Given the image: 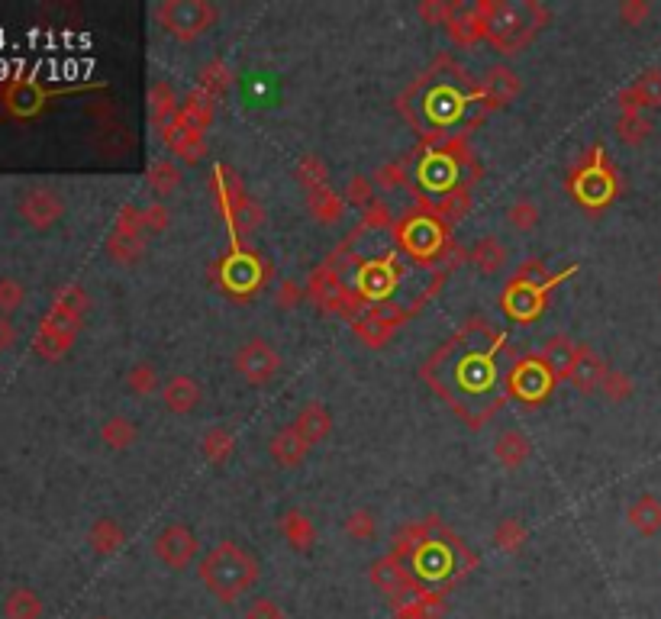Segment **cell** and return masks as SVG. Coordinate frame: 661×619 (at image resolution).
Wrapping results in <instances>:
<instances>
[{
	"label": "cell",
	"mask_w": 661,
	"mask_h": 619,
	"mask_svg": "<svg viewBox=\"0 0 661 619\" xmlns=\"http://www.w3.org/2000/svg\"><path fill=\"white\" fill-rule=\"evenodd\" d=\"M10 345H13V326H10L7 316L0 313V352L10 349Z\"/></svg>",
	"instance_id": "obj_42"
},
{
	"label": "cell",
	"mask_w": 661,
	"mask_h": 619,
	"mask_svg": "<svg viewBox=\"0 0 661 619\" xmlns=\"http://www.w3.org/2000/svg\"><path fill=\"white\" fill-rule=\"evenodd\" d=\"M278 529L284 542L291 545L294 552H310L313 542H316V526L313 520L304 513V510H287L281 520H278Z\"/></svg>",
	"instance_id": "obj_14"
},
{
	"label": "cell",
	"mask_w": 661,
	"mask_h": 619,
	"mask_svg": "<svg viewBox=\"0 0 661 619\" xmlns=\"http://www.w3.org/2000/svg\"><path fill=\"white\" fill-rule=\"evenodd\" d=\"M623 113H642V107H661V68L642 71L639 81L620 94Z\"/></svg>",
	"instance_id": "obj_10"
},
{
	"label": "cell",
	"mask_w": 661,
	"mask_h": 619,
	"mask_svg": "<svg viewBox=\"0 0 661 619\" xmlns=\"http://www.w3.org/2000/svg\"><path fill=\"white\" fill-rule=\"evenodd\" d=\"M197 578L220 603H236L262 578V565L242 542H217L197 565Z\"/></svg>",
	"instance_id": "obj_1"
},
{
	"label": "cell",
	"mask_w": 661,
	"mask_h": 619,
	"mask_svg": "<svg viewBox=\"0 0 661 619\" xmlns=\"http://www.w3.org/2000/svg\"><path fill=\"white\" fill-rule=\"evenodd\" d=\"M574 349H578V345H571L565 336H555V339L542 349V365H549V368L558 374V378H568L571 362H574Z\"/></svg>",
	"instance_id": "obj_25"
},
{
	"label": "cell",
	"mask_w": 661,
	"mask_h": 619,
	"mask_svg": "<svg viewBox=\"0 0 661 619\" xmlns=\"http://www.w3.org/2000/svg\"><path fill=\"white\" fill-rule=\"evenodd\" d=\"M349 204H355V207H368L371 204V181L368 178H352V184H349Z\"/></svg>",
	"instance_id": "obj_38"
},
{
	"label": "cell",
	"mask_w": 661,
	"mask_h": 619,
	"mask_svg": "<svg viewBox=\"0 0 661 619\" xmlns=\"http://www.w3.org/2000/svg\"><path fill=\"white\" fill-rule=\"evenodd\" d=\"M600 391H603V397H607L610 403H623V400L632 397V391H636V384H632V378H629L626 371H613V368H607V374H603V381H600Z\"/></svg>",
	"instance_id": "obj_29"
},
{
	"label": "cell",
	"mask_w": 661,
	"mask_h": 619,
	"mask_svg": "<svg viewBox=\"0 0 661 619\" xmlns=\"http://www.w3.org/2000/svg\"><path fill=\"white\" fill-rule=\"evenodd\" d=\"M20 213H23V220L30 223V226H36V229H49L52 223H59L62 220V213H65V204H62V197L55 194V191H46V187H36V191H30L23 200H20Z\"/></svg>",
	"instance_id": "obj_6"
},
{
	"label": "cell",
	"mask_w": 661,
	"mask_h": 619,
	"mask_svg": "<svg viewBox=\"0 0 661 619\" xmlns=\"http://www.w3.org/2000/svg\"><path fill=\"white\" fill-rule=\"evenodd\" d=\"M23 304V287L17 281H0V313H13Z\"/></svg>",
	"instance_id": "obj_36"
},
{
	"label": "cell",
	"mask_w": 661,
	"mask_h": 619,
	"mask_svg": "<svg viewBox=\"0 0 661 619\" xmlns=\"http://www.w3.org/2000/svg\"><path fill=\"white\" fill-rule=\"evenodd\" d=\"M94 619H110V616H94Z\"/></svg>",
	"instance_id": "obj_44"
},
{
	"label": "cell",
	"mask_w": 661,
	"mask_h": 619,
	"mask_svg": "<svg viewBox=\"0 0 661 619\" xmlns=\"http://www.w3.org/2000/svg\"><path fill=\"white\" fill-rule=\"evenodd\" d=\"M420 17L426 23H445V26H449L452 7L449 4H436V0H426V4H420Z\"/></svg>",
	"instance_id": "obj_37"
},
{
	"label": "cell",
	"mask_w": 661,
	"mask_h": 619,
	"mask_svg": "<svg viewBox=\"0 0 661 619\" xmlns=\"http://www.w3.org/2000/svg\"><path fill=\"white\" fill-rule=\"evenodd\" d=\"M307 207L310 213L320 223H336L342 213H346V204H342V197L333 191V187H320V191H310L307 194Z\"/></svg>",
	"instance_id": "obj_23"
},
{
	"label": "cell",
	"mask_w": 661,
	"mask_h": 619,
	"mask_svg": "<svg viewBox=\"0 0 661 619\" xmlns=\"http://www.w3.org/2000/svg\"><path fill=\"white\" fill-rule=\"evenodd\" d=\"M474 10H478L487 42L504 55L520 52L539 33V23L545 20V10L526 4V0H484Z\"/></svg>",
	"instance_id": "obj_2"
},
{
	"label": "cell",
	"mask_w": 661,
	"mask_h": 619,
	"mask_svg": "<svg viewBox=\"0 0 661 619\" xmlns=\"http://www.w3.org/2000/svg\"><path fill=\"white\" fill-rule=\"evenodd\" d=\"M100 439H104L107 449L123 452V449H129V445H136L139 429H136L133 420H129V416H123V413H110L107 420L100 423Z\"/></svg>",
	"instance_id": "obj_17"
},
{
	"label": "cell",
	"mask_w": 661,
	"mask_h": 619,
	"mask_svg": "<svg viewBox=\"0 0 661 619\" xmlns=\"http://www.w3.org/2000/svg\"><path fill=\"white\" fill-rule=\"evenodd\" d=\"M4 616L7 619H42V600L36 597V590L17 587V590H10L4 600Z\"/></svg>",
	"instance_id": "obj_22"
},
{
	"label": "cell",
	"mask_w": 661,
	"mask_h": 619,
	"mask_svg": "<svg viewBox=\"0 0 661 619\" xmlns=\"http://www.w3.org/2000/svg\"><path fill=\"white\" fill-rule=\"evenodd\" d=\"M126 387L129 394L136 397H152V394H162V381H158V371L152 362H136L133 368L126 371Z\"/></svg>",
	"instance_id": "obj_24"
},
{
	"label": "cell",
	"mask_w": 661,
	"mask_h": 619,
	"mask_svg": "<svg viewBox=\"0 0 661 619\" xmlns=\"http://www.w3.org/2000/svg\"><path fill=\"white\" fill-rule=\"evenodd\" d=\"M539 220H542V210H539V204L533 197H516L504 213V223L510 229H516V233H523V236L533 233V229L539 226Z\"/></svg>",
	"instance_id": "obj_21"
},
{
	"label": "cell",
	"mask_w": 661,
	"mask_h": 619,
	"mask_svg": "<svg viewBox=\"0 0 661 619\" xmlns=\"http://www.w3.org/2000/svg\"><path fill=\"white\" fill-rule=\"evenodd\" d=\"M297 178H300V184L307 187V194H310V191H320V187H329V184H326V168H323L320 158H313V155H307L304 162H300Z\"/></svg>",
	"instance_id": "obj_33"
},
{
	"label": "cell",
	"mask_w": 661,
	"mask_h": 619,
	"mask_svg": "<svg viewBox=\"0 0 661 619\" xmlns=\"http://www.w3.org/2000/svg\"><path fill=\"white\" fill-rule=\"evenodd\" d=\"M155 20L162 23L168 36L191 42L217 23V7L207 4V0H165V4L155 7Z\"/></svg>",
	"instance_id": "obj_3"
},
{
	"label": "cell",
	"mask_w": 661,
	"mask_h": 619,
	"mask_svg": "<svg viewBox=\"0 0 661 619\" xmlns=\"http://www.w3.org/2000/svg\"><path fill=\"white\" fill-rule=\"evenodd\" d=\"M484 91L491 94V100H497V104H507L510 97L520 94V75L504 65H494L484 71Z\"/></svg>",
	"instance_id": "obj_20"
},
{
	"label": "cell",
	"mask_w": 661,
	"mask_h": 619,
	"mask_svg": "<svg viewBox=\"0 0 661 619\" xmlns=\"http://www.w3.org/2000/svg\"><path fill=\"white\" fill-rule=\"evenodd\" d=\"M649 13H652V7L645 4V0H623L620 4V20L626 26H642L645 20H649Z\"/></svg>",
	"instance_id": "obj_35"
},
{
	"label": "cell",
	"mask_w": 661,
	"mask_h": 619,
	"mask_svg": "<svg viewBox=\"0 0 661 619\" xmlns=\"http://www.w3.org/2000/svg\"><path fill=\"white\" fill-rule=\"evenodd\" d=\"M494 542H497V549L507 552V555L520 552L523 542H526V526H523V520H516V516H507V520H500L497 529H494Z\"/></svg>",
	"instance_id": "obj_28"
},
{
	"label": "cell",
	"mask_w": 661,
	"mask_h": 619,
	"mask_svg": "<svg viewBox=\"0 0 661 619\" xmlns=\"http://www.w3.org/2000/svg\"><path fill=\"white\" fill-rule=\"evenodd\" d=\"M529 455H533V445H529L526 433L520 429H504L497 439H494V458L504 468H523L529 462Z\"/></svg>",
	"instance_id": "obj_15"
},
{
	"label": "cell",
	"mask_w": 661,
	"mask_h": 619,
	"mask_svg": "<svg viewBox=\"0 0 661 619\" xmlns=\"http://www.w3.org/2000/svg\"><path fill=\"white\" fill-rule=\"evenodd\" d=\"M181 184V168L175 162H168V158H162V162H155L149 168V187L158 194V197H168L175 194Z\"/></svg>",
	"instance_id": "obj_27"
},
{
	"label": "cell",
	"mask_w": 661,
	"mask_h": 619,
	"mask_svg": "<svg viewBox=\"0 0 661 619\" xmlns=\"http://www.w3.org/2000/svg\"><path fill=\"white\" fill-rule=\"evenodd\" d=\"M275 300H278L284 310H291V307L297 304V284H294V281H284V284L278 287V297H275Z\"/></svg>",
	"instance_id": "obj_41"
},
{
	"label": "cell",
	"mask_w": 661,
	"mask_h": 619,
	"mask_svg": "<svg viewBox=\"0 0 661 619\" xmlns=\"http://www.w3.org/2000/svg\"><path fill=\"white\" fill-rule=\"evenodd\" d=\"M375 532H378V523H375V513H371V510H352L346 516V536L352 542L365 545V542L375 539Z\"/></svg>",
	"instance_id": "obj_30"
},
{
	"label": "cell",
	"mask_w": 661,
	"mask_h": 619,
	"mask_svg": "<svg viewBox=\"0 0 661 619\" xmlns=\"http://www.w3.org/2000/svg\"><path fill=\"white\" fill-rule=\"evenodd\" d=\"M233 452H236V436H233V429L213 426V429H207L204 436H200V455H204L210 465H223Z\"/></svg>",
	"instance_id": "obj_19"
},
{
	"label": "cell",
	"mask_w": 661,
	"mask_h": 619,
	"mask_svg": "<svg viewBox=\"0 0 661 619\" xmlns=\"http://www.w3.org/2000/svg\"><path fill=\"white\" fill-rule=\"evenodd\" d=\"M178 110V97L168 84H152L149 91V113H152V123L155 126H165Z\"/></svg>",
	"instance_id": "obj_26"
},
{
	"label": "cell",
	"mask_w": 661,
	"mask_h": 619,
	"mask_svg": "<svg viewBox=\"0 0 661 619\" xmlns=\"http://www.w3.org/2000/svg\"><path fill=\"white\" fill-rule=\"evenodd\" d=\"M378 187H384V191H394V187H400V181H404V171H400V165H384L378 175H375Z\"/></svg>",
	"instance_id": "obj_39"
},
{
	"label": "cell",
	"mask_w": 661,
	"mask_h": 619,
	"mask_svg": "<svg viewBox=\"0 0 661 619\" xmlns=\"http://www.w3.org/2000/svg\"><path fill=\"white\" fill-rule=\"evenodd\" d=\"M603 374H607L603 358L594 349H587V345H578V349H574V362H571V371H568V381L578 387L581 394H591V391H600Z\"/></svg>",
	"instance_id": "obj_9"
},
{
	"label": "cell",
	"mask_w": 661,
	"mask_h": 619,
	"mask_svg": "<svg viewBox=\"0 0 661 619\" xmlns=\"http://www.w3.org/2000/svg\"><path fill=\"white\" fill-rule=\"evenodd\" d=\"M268 455H271V462L281 465V468H297L310 455V445L300 439V433L294 426H284V429H278L275 436H271Z\"/></svg>",
	"instance_id": "obj_11"
},
{
	"label": "cell",
	"mask_w": 661,
	"mask_h": 619,
	"mask_svg": "<svg viewBox=\"0 0 661 619\" xmlns=\"http://www.w3.org/2000/svg\"><path fill=\"white\" fill-rule=\"evenodd\" d=\"M200 552V542L191 526L184 523H168L158 536L152 539V555L162 561L168 571H188Z\"/></svg>",
	"instance_id": "obj_4"
},
{
	"label": "cell",
	"mask_w": 661,
	"mask_h": 619,
	"mask_svg": "<svg viewBox=\"0 0 661 619\" xmlns=\"http://www.w3.org/2000/svg\"><path fill=\"white\" fill-rule=\"evenodd\" d=\"M233 365H236V371H239L249 384L262 387V384H268V381L278 378L281 355H278V349H275L271 342H265V339H249V342L236 352Z\"/></svg>",
	"instance_id": "obj_5"
},
{
	"label": "cell",
	"mask_w": 661,
	"mask_h": 619,
	"mask_svg": "<svg viewBox=\"0 0 661 619\" xmlns=\"http://www.w3.org/2000/svg\"><path fill=\"white\" fill-rule=\"evenodd\" d=\"M200 397H204V387L191 374H175V378L162 384V403L168 407V413L188 416L191 410H197Z\"/></svg>",
	"instance_id": "obj_8"
},
{
	"label": "cell",
	"mask_w": 661,
	"mask_h": 619,
	"mask_svg": "<svg viewBox=\"0 0 661 619\" xmlns=\"http://www.w3.org/2000/svg\"><path fill=\"white\" fill-rule=\"evenodd\" d=\"M88 542H91L94 555L110 558V555H117L120 545L126 542V529L120 526V520H113V516H100V520L91 526Z\"/></svg>",
	"instance_id": "obj_16"
},
{
	"label": "cell",
	"mask_w": 661,
	"mask_h": 619,
	"mask_svg": "<svg viewBox=\"0 0 661 619\" xmlns=\"http://www.w3.org/2000/svg\"><path fill=\"white\" fill-rule=\"evenodd\" d=\"M291 426L300 433V439H304L313 449V445L326 442V436L333 433V413H329L326 403L310 400V403H304V407L297 410V420Z\"/></svg>",
	"instance_id": "obj_7"
},
{
	"label": "cell",
	"mask_w": 661,
	"mask_h": 619,
	"mask_svg": "<svg viewBox=\"0 0 661 619\" xmlns=\"http://www.w3.org/2000/svg\"><path fill=\"white\" fill-rule=\"evenodd\" d=\"M365 223L368 226H387L391 223V213H387V207H381V204H368L365 207Z\"/></svg>",
	"instance_id": "obj_40"
},
{
	"label": "cell",
	"mask_w": 661,
	"mask_h": 619,
	"mask_svg": "<svg viewBox=\"0 0 661 619\" xmlns=\"http://www.w3.org/2000/svg\"><path fill=\"white\" fill-rule=\"evenodd\" d=\"M658 287H661V271H658Z\"/></svg>",
	"instance_id": "obj_43"
},
{
	"label": "cell",
	"mask_w": 661,
	"mask_h": 619,
	"mask_svg": "<svg viewBox=\"0 0 661 619\" xmlns=\"http://www.w3.org/2000/svg\"><path fill=\"white\" fill-rule=\"evenodd\" d=\"M507 258L510 255H507L504 242H500L497 236H481L471 246V262H474V268L481 271V275H497V271L507 265Z\"/></svg>",
	"instance_id": "obj_18"
},
{
	"label": "cell",
	"mask_w": 661,
	"mask_h": 619,
	"mask_svg": "<svg viewBox=\"0 0 661 619\" xmlns=\"http://www.w3.org/2000/svg\"><path fill=\"white\" fill-rule=\"evenodd\" d=\"M371 584H375L384 597H407L410 594V574L407 568H400L397 558H378L371 565Z\"/></svg>",
	"instance_id": "obj_12"
},
{
	"label": "cell",
	"mask_w": 661,
	"mask_h": 619,
	"mask_svg": "<svg viewBox=\"0 0 661 619\" xmlns=\"http://www.w3.org/2000/svg\"><path fill=\"white\" fill-rule=\"evenodd\" d=\"M626 523L639 532V536L652 539L661 532V500L655 494H642L629 503L626 510Z\"/></svg>",
	"instance_id": "obj_13"
},
{
	"label": "cell",
	"mask_w": 661,
	"mask_h": 619,
	"mask_svg": "<svg viewBox=\"0 0 661 619\" xmlns=\"http://www.w3.org/2000/svg\"><path fill=\"white\" fill-rule=\"evenodd\" d=\"M616 133H620V139L629 142V146H639L642 139H649L652 123L645 120L642 113H623V117L616 120Z\"/></svg>",
	"instance_id": "obj_31"
},
{
	"label": "cell",
	"mask_w": 661,
	"mask_h": 619,
	"mask_svg": "<svg viewBox=\"0 0 661 619\" xmlns=\"http://www.w3.org/2000/svg\"><path fill=\"white\" fill-rule=\"evenodd\" d=\"M242 619H287L284 610L271 597H252L242 610Z\"/></svg>",
	"instance_id": "obj_34"
},
{
	"label": "cell",
	"mask_w": 661,
	"mask_h": 619,
	"mask_svg": "<svg viewBox=\"0 0 661 619\" xmlns=\"http://www.w3.org/2000/svg\"><path fill=\"white\" fill-rule=\"evenodd\" d=\"M545 384H549V378H545L542 365H523L520 378H516V391H520L523 397H529V400H536V397L545 394Z\"/></svg>",
	"instance_id": "obj_32"
}]
</instances>
